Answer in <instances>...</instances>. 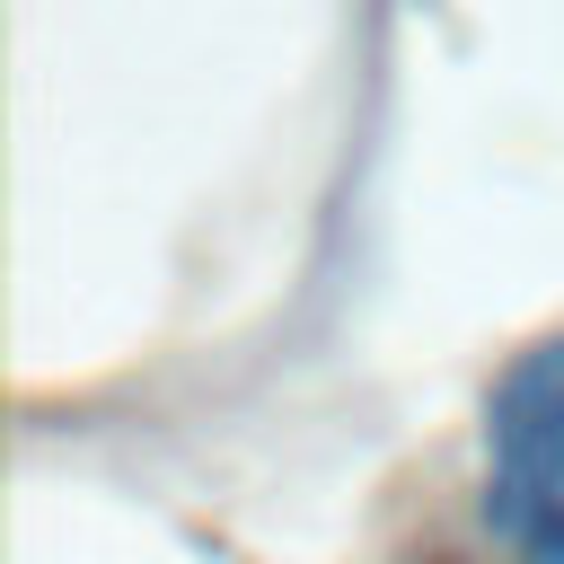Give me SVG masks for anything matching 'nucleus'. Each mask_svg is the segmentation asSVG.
Wrapping results in <instances>:
<instances>
[{"label":"nucleus","mask_w":564,"mask_h":564,"mask_svg":"<svg viewBox=\"0 0 564 564\" xmlns=\"http://www.w3.org/2000/svg\"><path fill=\"white\" fill-rule=\"evenodd\" d=\"M485 529L520 564H564V335L529 344L485 397Z\"/></svg>","instance_id":"1"}]
</instances>
